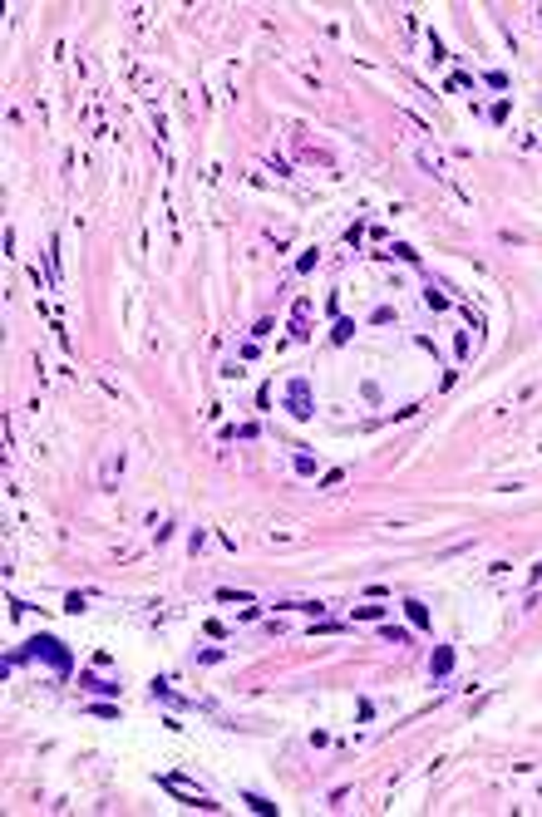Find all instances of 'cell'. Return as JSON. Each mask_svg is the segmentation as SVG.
I'll return each mask as SVG.
<instances>
[{"mask_svg": "<svg viewBox=\"0 0 542 817\" xmlns=\"http://www.w3.org/2000/svg\"><path fill=\"white\" fill-rule=\"evenodd\" d=\"M291 414H296V419L311 414V389H306V385H291Z\"/></svg>", "mask_w": 542, "mask_h": 817, "instance_id": "obj_1", "label": "cell"}]
</instances>
